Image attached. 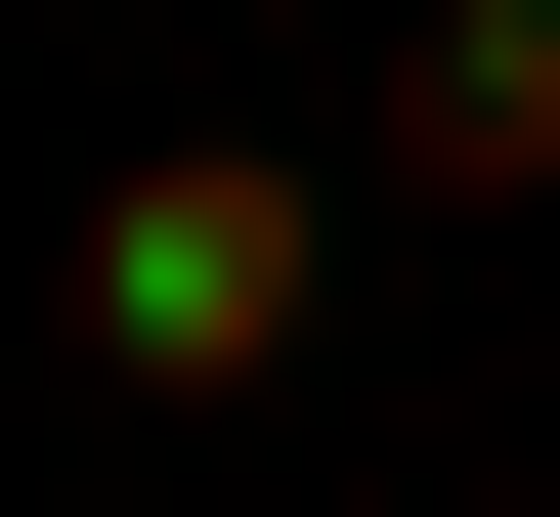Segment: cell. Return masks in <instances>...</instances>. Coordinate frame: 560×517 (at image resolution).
Wrapping results in <instances>:
<instances>
[{
  "mask_svg": "<svg viewBox=\"0 0 560 517\" xmlns=\"http://www.w3.org/2000/svg\"><path fill=\"white\" fill-rule=\"evenodd\" d=\"M302 302H346V216H302V173H259V130H173V173H130V216H86V259H44V345H86V388H259V345H302Z\"/></svg>",
  "mask_w": 560,
  "mask_h": 517,
  "instance_id": "1",
  "label": "cell"
}]
</instances>
